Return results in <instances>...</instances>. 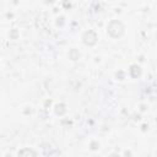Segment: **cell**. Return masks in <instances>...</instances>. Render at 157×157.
<instances>
[{"label":"cell","mask_w":157,"mask_h":157,"mask_svg":"<svg viewBox=\"0 0 157 157\" xmlns=\"http://www.w3.org/2000/svg\"><path fill=\"white\" fill-rule=\"evenodd\" d=\"M124 31H125L124 25L118 20H113L108 23L107 32L112 38H120L124 34Z\"/></svg>","instance_id":"6da1fadb"},{"label":"cell","mask_w":157,"mask_h":157,"mask_svg":"<svg viewBox=\"0 0 157 157\" xmlns=\"http://www.w3.org/2000/svg\"><path fill=\"white\" fill-rule=\"evenodd\" d=\"M97 40H98V36H97V33L93 32V31H87V32H85L83 36H82V42H83L86 45H88V47L94 45V44L97 43Z\"/></svg>","instance_id":"7a4b0ae2"},{"label":"cell","mask_w":157,"mask_h":157,"mask_svg":"<svg viewBox=\"0 0 157 157\" xmlns=\"http://www.w3.org/2000/svg\"><path fill=\"white\" fill-rule=\"evenodd\" d=\"M141 72H142V71H141V67H140L139 65L134 64V65H131V66H130V74H131V76H132V77H135V78H136V77H139V76L141 75Z\"/></svg>","instance_id":"3957f363"},{"label":"cell","mask_w":157,"mask_h":157,"mask_svg":"<svg viewBox=\"0 0 157 157\" xmlns=\"http://www.w3.org/2000/svg\"><path fill=\"white\" fill-rule=\"evenodd\" d=\"M54 112H55V114H56V115H63V114H65V113H66V105H65L64 103H59V104H56V105H55Z\"/></svg>","instance_id":"277c9868"},{"label":"cell","mask_w":157,"mask_h":157,"mask_svg":"<svg viewBox=\"0 0 157 157\" xmlns=\"http://www.w3.org/2000/svg\"><path fill=\"white\" fill-rule=\"evenodd\" d=\"M18 156H37V152L31 148H23L18 151Z\"/></svg>","instance_id":"5b68a950"},{"label":"cell","mask_w":157,"mask_h":157,"mask_svg":"<svg viewBox=\"0 0 157 157\" xmlns=\"http://www.w3.org/2000/svg\"><path fill=\"white\" fill-rule=\"evenodd\" d=\"M80 56H81V54H80V52L78 50H76V49H71L70 52H69V58L71 59V60H77V59H80Z\"/></svg>","instance_id":"8992f818"},{"label":"cell","mask_w":157,"mask_h":157,"mask_svg":"<svg viewBox=\"0 0 157 157\" xmlns=\"http://www.w3.org/2000/svg\"><path fill=\"white\" fill-rule=\"evenodd\" d=\"M98 147H99V145H98L97 142H91V148H92V150H97Z\"/></svg>","instance_id":"52a82bcc"},{"label":"cell","mask_w":157,"mask_h":157,"mask_svg":"<svg viewBox=\"0 0 157 157\" xmlns=\"http://www.w3.org/2000/svg\"><path fill=\"white\" fill-rule=\"evenodd\" d=\"M11 37H12L13 39H16V38H17V31H16V29H12V33H11Z\"/></svg>","instance_id":"ba28073f"}]
</instances>
